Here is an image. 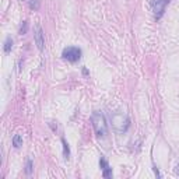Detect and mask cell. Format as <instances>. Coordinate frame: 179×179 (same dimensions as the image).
I'll return each mask as SVG.
<instances>
[{"label": "cell", "mask_w": 179, "mask_h": 179, "mask_svg": "<svg viewBox=\"0 0 179 179\" xmlns=\"http://www.w3.org/2000/svg\"><path fill=\"white\" fill-rule=\"evenodd\" d=\"M153 11H154V16L156 18H161L165 13V8L166 6L169 4V0H153Z\"/></svg>", "instance_id": "obj_4"}, {"label": "cell", "mask_w": 179, "mask_h": 179, "mask_svg": "<svg viewBox=\"0 0 179 179\" xmlns=\"http://www.w3.org/2000/svg\"><path fill=\"white\" fill-rule=\"evenodd\" d=\"M62 56H63V59L71 62V63H76V62H79L80 58H81V49L77 46H67L63 49Z\"/></svg>", "instance_id": "obj_3"}, {"label": "cell", "mask_w": 179, "mask_h": 179, "mask_svg": "<svg viewBox=\"0 0 179 179\" xmlns=\"http://www.w3.org/2000/svg\"><path fill=\"white\" fill-rule=\"evenodd\" d=\"M25 172H27V174H28V175H31V172H32V161H31V160H27Z\"/></svg>", "instance_id": "obj_11"}, {"label": "cell", "mask_w": 179, "mask_h": 179, "mask_svg": "<svg viewBox=\"0 0 179 179\" xmlns=\"http://www.w3.org/2000/svg\"><path fill=\"white\" fill-rule=\"evenodd\" d=\"M13 146L16 148H18V147H21V146H23V137L20 136V134H14V137H13Z\"/></svg>", "instance_id": "obj_6"}, {"label": "cell", "mask_w": 179, "mask_h": 179, "mask_svg": "<svg viewBox=\"0 0 179 179\" xmlns=\"http://www.w3.org/2000/svg\"><path fill=\"white\" fill-rule=\"evenodd\" d=\"M111 120H112L113 129H115L118 133H125L130 126V120H129L126 113H120V112L113 113Z\"/></svg>", "instance_id": "obj_2"}, {"label": "cell", "mask_w": 179, "mask_h": 179, "mask_svg": "<svg viewBox=\"0 0 179 179\" xmlns=\"http://www.w3.org/2000/svg\"><path fill=\"white\" fill-rule=\"evenodd\" d=\"M11 48H13V39L8 37L7 39H6V42H4V52L6 53H10L11 52Z\"/></svg>", "instance_id": "obj_8"}, {"label": "cell", "mask_w": 179, "mask_h": 179, "mask_svg": "<svg viewBox=\"0 0 179 179\" xmlns=\"http://www.w3.org/2000/svg\"><path fill=\"white\" fill-rule=\"evenodd\" d=\"M39 4H41L39 0H29V7H31L32 10H38V8H39Z\"/></svg>", "instance_id": "obj_10"}, {"label": "cell", "mask_w": 179, "mask_h": 179, "mask_svg": "<svg viewBox=\"0 0 179 179\" xmlns=\"http://www.w3.org/2000/svg\"><path fill=\"white\" fill-rule=\"evenodd\" d=\"M151 2H153V0H151Z\"/></svg>", "instance_id": "obj_14"}, {"label": "cell", "mask_w": 179, "mask_h": 179, "mask_svg": "<svg viewBox=\"0 0 179 179\" xmlns=\"http://www.w3.org/2000/svg\"><path fill=\"white\" fill-rule=\"evenodd\" d=\"M25 32H27V23L24 21V25L21 27V29H20V34L24 35V34H25Z\"/></svg>", "instance_id": "obj_12"}, {"label": "cell", "mask_w": 179, "mask_h": 179, "mask_svg": "<svg viewBox=\"0 0 179 179\" xmlns=\"http://www.w3.org/2000/svg\"><path fill=\"white\" fill-rule=\"evenodd\" d=\"M102 176L104 178H112V168L111 166H105V168H102Z\"/></svg>", "instance_id": "obj_9"}, {"label": "cell", "mask_w": 179, "mask_h": 179, "mask_svg": "<svg viewBox=\"0 0 179 179\" xmlns=\"http://www.w3.org/2000/svg\"><path fill=\"white\" fill-rule=\"evenodd\" d=\"M176 174H178V175H179V165H178V166H176Z\"/></svg>", "instance_id": "obj_13"}, {"label": "cell", "mask_w": 179, "mask_h": 179, "mask_svg": "<svg viewBox=\"0 0 179 179\" xmlns=\"http://www.w3.org/2000/svg\"><path fill=\"white\" fill-rule=\"evenodd\" d=\"M62 144H63V156L66 160H69V157H70V148H69V144L64 139H62Z\"/></svg>", "instance_id": "obj_7"}, {"label": "cell", "mask_w": 179, "mask_h": 179, "mask_svg": "<svg viewBox=\"0 0 179 179\" xmlns=\"http://www.w3.org/2000/svg\"><path fill=\"white\" fill-rule=\"evenodd\" d=\"M91 123L92 127H94V132L98 137H104L108 134V125H106V119L105 116L102 115L101 112L95 111L92 112L91 115Z\"/></svg>", "instance_id": "obj_1"}, {"label": "cell", "mask_w": 179, "mask_h": 179, "mask_svg": "<svg viewBox=\"0 0 179 179\" xmlns=\"http://www.w3.org/2000/svg\"><path fill=\"white\" fill-rule=\"evenodd\" d=\"M34 39H35V45L38 46L39 50H43L45 46V34H43V29L39 24L35 25V31H34Z\"/></svg>", "instance_id": "obj_5"}]
</instances>
